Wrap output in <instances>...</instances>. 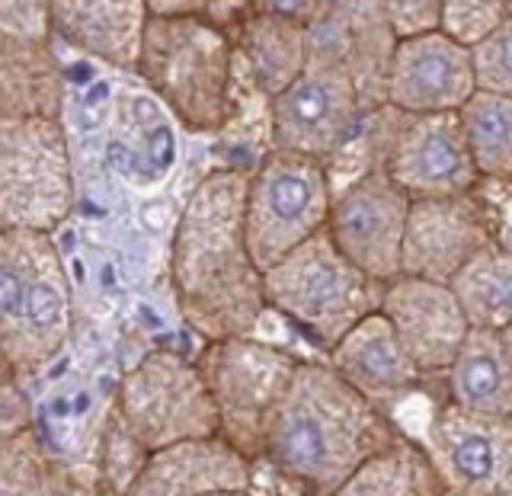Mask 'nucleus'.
I'll use <instances>...</instances> for the list:
<instances>
[{
	"label": "nucleus",
	"instance_id": "nucleus-23",
	"mask_svg": "<svg viewBox=\"0 0 512 496\" xmlns=\"http://www.w3.org/2000/svg\"><path fill=\"white\" fill-rule=\"evenodd\" d=\"M445 493L429 452L404 436L365 458L356 474L340 487V496H432Z\"/></svg>",
	"mask_w": 512,
	"mask_h": 496
},
{
	"label": "nucleus",
	"instance_id": "nucleus-17",
	"mask_svg": "<svg viewBox=\"0 0 512 496\" xmlns=\"http://www.w3.org/2000/svg\"><path fill=\"white\" fill-rule=\"evenodd\" d=\"M250 490H256L253 458L221 432L154 448L132 484V496H205Z\"/></svg>",
	"mask_w": 512,
	"mask_h": 496
},
{
	"label": "nucleus",
	"instance_id": "nucleus-25",
	"mask_svg": "<svg viewBox=\"0 0 512 496\" xmlns=\"http://www.w3.org/2000/svg\"><path fill=\"white\" fill-rule=\"evenodd\" d=\"M458 119L480 180H512V96L474 90Z\"/></svg>",
	"mask_w": 512,
	"mask_h": 496
},
{
	"label": "nucleus",
	"instance_id": "nucleus-19",
	"mask_svg": "<svg viewBox=\"0 0 512 496\" xmlns=\"http://www.w3.org/2000/svg\"><path fill=\"white\" fill-rule=\"evenodd\" d=\"M148 20L144 0H52L55 36L116 68H138Z\"/></svg>",
	"mask_w": 512,
	"mask_h": 496
},
{
	"label": "nucleus",
	"instance_id": "nucleus-34",
	"mask_svg": "<svg viewBox=\"0 0 512 496\" xmlns=\"http://www.w3.org/2000/svg\"><path fill=\"white\" fill-rule=\"evenodd\" d=\"M320 10H324V0H250L247 13L279 16V20H292V23H301L311 29Z\"/></svg>",
	"mask_w": 512,
	"mask_h": 496
},
{
	"label": "nucleus",
	"instance_id": "nucleus-30",
	"mask_svg": "<svg viewBox=\"0 0 512 496\" xmlns=\"http://www.w3.org/2000/svg\"><path fill=\"white\" fill-rule=\"evenodd\" d=\"M0 32L4 39L48 45L55 32L52 0H0Z\"/></svg>",
	"mask_w": 512,
	"mask_h": 496
},
{
	"label": "nucleus",
	"instance_id": "nucleus-18",
	"mask_svg": "<svg viewBox=\"0 0 512 496\" xmlns=\"http://www.w3.org/2000/svg\"><path fill=\"white\" fill-rule=\"evenodd\" d=\"M327 362L378 407L394 404L397 397L413 391V384L423 378L381 308L365 314L340 343L330 346Z\"/></svg>",
	"mask_w": 512,
	"mask_h": 496
},
{
	"label": "nucleus",
	"instance_id": "nucleus-6",
	"mask_svg": "<svg viewBox=\"0 0 512 496\" xmlns=\"http://www.w3.org/2000/svg\"><path fill=\"white\" fill-rule=\"evenodd\" d=\"M74 212V167L61 119H0V228H61Z\"/></svg>",
	"mask_w": 512,
	"mask_h": 496
},
{
	"label": "nucleus",
	"instance_id": "nucleus-32",
	"mask_svg": "<svg viewBox=\"0 0 512 496\" xmlns=\"http://www.w3.org/2000/svg\"><path fill=\"white\" fill-rule=\"evenodd\" d=\"M151 16H199L228 29L237 13L250 10V0H144Z\"/></svg>",
	"mask_w": 512,
	"mask_h": 496
},
{
	"label": "nucleus",
	"instance_id": "nucleus-1",
	"mask_svg": "<svg viewBox=\"0 0 512 496\" xmlns=\"http://www.w3.org/2000/svg\"><path fill=\"white\" fill-rule=\"evenodd\" d=\"M170 279L202 340L256 333L269 301L247 244V173L215 170L192 189L173 231Z\"/></svg>",
	"mask_w": 512,
	"mask_h": 496
},
{
	"label": "nucleus",
	"instance_id": "nucleus-16",
	"mask_svg": "<svg viewBox=\"0 0 512 496\" xmlns=\"http://www.w3.org/2000/svg\"><path fill=\"white\" fill-rule=\"evenodd\" d=\"M381 311L388 314L400 343L407 346L410 359L423 375H445L464 336L471 333V320L448 282L400 272L384 285Z\"/></svg>",
	"mask_w": 512,
	"mask_h": 496
},
{
	"label": "nucleus",
	"instance_id": "nucleus-13",
	"mask_svg": "<svg viewBox=\"0 0 512 496\" xmlns=\"http://www.w3.org/2000/svg\"><path fill=\"white\" fill-rule=\"evenodd\" d=\"M477 90L471 48L442 29L413 32L394 42L384 71V106L400 116L458 112Z\"/></svg>",
	"mask_w": 512,
	"mask_h": 496
},
{
	"label": "nucleus",
	"instance_id": "nucleus-28",
	"mask_svg": "<svg viewBox=\"0 0 512 496\" xmlns=\"http://www.w3.org/2000/svg\"><path fill=\"white\" fill-rule=\"evenodd\" d=\"M512 13V0H442L439 29L455 42L474 48Z\"/></svg>",
	"mask_w": 512,
	"mask_h": 496
},
{
	"label": "nucleus",
	"instance_id": "nucleus-4",
	"mask_svg": "<svg viewBox=\"0 0 512 496\" xmlns=\"http://www.w3.org/2000/svg\"><path fill=\"white\" fill-rule=\"evenodd\" d=\"M74 327L71 282L48 231L0 228V346L16 375L52 362Z\"/></svg>",
	"mask_w": 512,
	"mask_h": 496
},
{
	"label": "nucleus",
	"instance_id": "nucleus-8",
	"mask_svg": "<svg viewBox=\"0 0 512 496\" xmlns=\"http://www.w3.org/2000/svg\"><path fill=\"white\" fill-rule=\"evenodd\" d=\"M112 407L148 452L221 432L202 365L170 349H154L128 368Z\"/></svg>",
	"mask_w": 512,
	"mask_h": 496
},
{
	"label": "nucleus",
	"instance_id": "nucleus-35",
	"mask_svg": "<svg viewBox=\"0 0 512 496\" xmlns=\"http://www.w3.org/2000/svg\"><path fill=\"white\" fill-rule=\"evenodd\" d=\"M503 333V346H506V356H509V362H512V327H506V330H500Z\"/></svg>",
	"mask_w": 512,
	"mask_h": 496
},
{
	"label": "nucleus",
	"instance_id": "nucleus-14",
	"mask_svg": "<svg viewBox=\"0 0 512 496\" xmlns=\"http://www.w3.org/2000/svg\"><path fill=\"white\" fill-rule=\"evenodd\" d=\"M381 167L410 199L468 196L480 183L458 112L407 116Z\"/></svg>",
	"mask_w": 512,
	"mask_h": 496
},
{
	"label": "nucleus",
	"instance_id": "nucleus-9",
	"mask_svg": "<svg viewBox=\"0 0 512 496\" xmlns=\"http://www.w3.org/2000/svg\"><path fill=\"white\" fill-rule=\"evenodd\" d=\"M199 365L215 397L221 436L260 461L266 452V426L295 375L298 359L253 336H228L208 343Z\"/></svg>",
	"mask_w": 512,
	"mask_h": 496
},
{
	"label": "nucleus",
	"instance_id": "nucleus-2",
	"mask_svg": "<svg viewBox=\"0 0 512 496\" xmlns=\"http://www.w3.org/2000/svg\"><path fill=\"white\" fill-rule=\"evenodd\" d=\"M397 436L381 407L330 362H298L266 426L260 461L311 493H340L359 464Z\"/></svg>",
	"mask_w": 512,
	"mask_h": 496
},
{
	"label": "nucleus",
	"instance_id": "nucleus-29",
	"mask_svg": "<svg viewBox=\"0 0 512 496\" xmlns=\"http://www.w3.org/2000/svg\"><path fill=\"white\" fill-rule=\"evenodd\" d=\"M477 90L512 96V13L471 48Z\"/></svg>",
	"mask_w": 512,
	"mask_h": 496
},
{
	"label": "nucleus",
	"instance_id": "nucleus-15",
	"mask_svg": "<svg viewBox=\"0 0 512 496\" xmlns=\"http://www.w3.org/2000/svg\"><path fill=\"white\" fill-rule=\"evenodd\" d=\"M490 240H496L493 224L480 202L471 199V192L468 196L413 199L400 269L407 276L452 282L461 266L471 263Z\"/></svg>",
	"mask_w": 512,
	"mask_h": 496
},
{
	"label": "nucleus",
	"instance_id": "nucleus-3",
	"mask_svg": "<svg viewBox=\"0 0 512 496\" xmlns=\"http://www.w3.org/2000/svg\"><path fill=\"white\" fill-rule=\"evenodd\" d=\"M237 42L199 16H151L138 77L189 132H221L234 109Z\"/></svg>",
	"mask_w": 512,
	"mask_h": 496
},
{
	"label": "nucleus",
	"instance_id": "nucleus-12",
	"mask_svg": "<svg viewBox=\"0 0 512 496\" xmlns=\"http://www.w3.org/2000/svg\"><path fill=\"white\" fill-rule=\"evenodd\" d=\"M445 493L512 496V420L448 404L436 410L426 436Z\"/></svg>",
	"mask_w": 512,
	"mask_h": 496
},
{
	"label": "nucleus",
	"instance_id": "nucleus-22",
	"mask_svg": "<svg viewBox=\"0 0 512 496\" xmlns=\"http://www.w3.org/2000/svg\"><path fill=\"white\" fill-rule=\"evenodd\" d=\"M4 116H52L61 112V71L48 45L4 39L0 52Z\"/></svg>",
	"mask_w": 512,
	"mask_h": 496
},
{
	"label": "nucleus",
	"instance_id": "nucleus-5",
	"mask_svg": "<svg viewBox=\"0 0 512 496\" xmlns=\"http://www.w3.org/2000/svg\"><path fill=\"white\" fill-rule=\"evenodd\" d=\"M266 301L320 346H336L365 314L381 308L384 285L362 272L333 244L330 231H317L276 266L263 272Z\"/></svg>",
	"mask_w": 512,
	"mask_h": 496
},
{
	"label": "nucleus",
	"instance_id": "nucleus-20",
	"mask_svg": "<svg viewBox=\"0 0 512 496\" xmlns=\"http://www.w3.org/2000/svg\"><path fill=\"white\" fill-rule=\"evenodd\" d=\"M448 400L464 410L509 416L512 413V362L506 356L503 333L471 327L452 365L445 368Z\"/></svg>",
	"mask_w": 512,
	"mask_h": 496
},
{
	"label": "nucleus",
	"instance_id": "nucleus-10",
	"mask_svg": "<svg viewBox=\"0 0 512 496\" xmlns=\"http://www.w3.org/2000/svg\"><path fill=\"white\" fill-rule=\"evenodd\" d=\"M365 96L343 58H311L301 77L269 100L272 148L308 154L314 160L336 157L359 135Z\"/></svg>",
	"mask_w": 512,
	"mask_h": 496
},
{
	"label": "nucleus",
	"instance_id": "nucleus-7",
	"mask_svg": "<svg viewBox=\"0 0 512 496\" xmlns=\"http://www.w3.org/2000/svg\"><path fill=\"white\" fill-rule=\"evenodd\" d=\"M333 186L324 160L279 151L247 176V244L263 272L327 228Z\"/></svg>",
	"mask_w": 512,
	"mask_h": 496
},
{
	"label": "nucleus",
	"instance_id": "nucleus-27",
	"mask_svg": "<svg viewBox=\"0 0 512 496\" xmlns=\"http://www.w3.org/2000/svg\"><path fill=\"white\" fill-rule=\"evenodd\" d=\"M148 448H144L128 426L122 423V416L112 407L109 426L103 436V461H100V490L106 493H132V484L138 480L144 461H148Z\"/></svg>",
	"mask_w": 512,
	"mask_h": 496
},
{
	"label": "nucleus",
	"instance_id": "nucleus-36",
	"mask_svg": "<svg viewBox=\"0 0 512 496\" xmlns=\"http://www.w3.org/2000/svg\"><path fill=\"white\" fill-rule=\"evenodd\" d=\"M509 420H512V413H509Z\"/></svg>",
	"mask_w": 512,
	"mask_h": 496
},
{
	"label": "nucleus",
	"instance_id": "nucleus-21",
	"mask_svg": "<svg viewBox=\"0 0 512 496\" xmlns=\"http://www.w3.org/2000/svg\"><path fill=\"white\" fill-rule=\"evenodd\" d=\"M237 52L244 55L253 84L269 100L282 93L295 77L304 74L311 61V32L308 26L279 20V16L250 13L240 23Z\"/></svg>",
	"mask_w": 512,
	"mask_h": 496
},
{
	"label": "nucleus",
	"instance_id": "nucleus-26",
	"mask_svg": "<svg viewBox=\"0 0 512 496\" xmlns=\"http://www.w3.org/2000/svg\"><path fill=\"white\" fill-rule=\"evenodd\" d=\"M71 480H64L61 468L48 461L36 432L20 429L10 436H0V493L23 496V493H74Z\"/></svg>",
	"mask_w": 512,
	"mask_h": 496
},
{
	"label": "nucleus",
	"instance_id": "nucleus-24",
	"mask_svg": "<svg viewBox=\"0 0 512 496\" xmlns=\"http://www.w3.org/2000/svg\"><path fill=\"white\" fill-rule=\"evenodd\" d=\"M448 285L455 288L471 327H512V250L500 240H490Z\"/></svg>",
	"mask_w": 512,
	"mask_h": 496
},
{
	"label": "nucleus",
	"instance_id": "nucleus-11",
	"mask_svg": "<svg viewBox=\"0 0 512 496\" xmlns=\"http://www.w3.org/2000/svg\"><path fill=\"white\" fill-rule=\"evenodd\" d=\"M410 202L413 199L391 180L388 170L372 167L333 196L327 231L362 272L378 282H391L404 272L400 260Z\"/></svg>",
	"mask_w": 512,
	"mask_h": 496
},
{
	"label": "nucleus",
	"instance_id": "nucleus-33",
	"mask_svg": "<svg viewBox=\"0 0 512 496\" xmlns=\"http://www.w3.org/2000/svg\"><path fill=\"white\" fill-rule=\"evenodd\" d=\"M29 426H32L29 397H26V391H20V384H16L13 368H7L4 397H0V436H10V432H20Z\"/></svg>",
	"mask_w": 512,
	"mask_h": 496
},
{
	"label": "nucleus",
	"instance_id": "nucleus-31",
	"mask_svg": "<svg viewBox=\"0 0 512 496\" xmlns=\"http://www.w3.org/2000/svg\"><path fill=\"white\" fill-rule=\"evenodd\" d=\"M384 23L391 26L397 39L413 36V32L439 29V7L442 0H378Z\"/></svg>",
	"mask_w": 512,
	"mask_h": 496
}]
</instances>
